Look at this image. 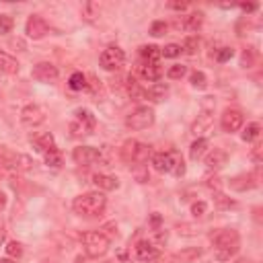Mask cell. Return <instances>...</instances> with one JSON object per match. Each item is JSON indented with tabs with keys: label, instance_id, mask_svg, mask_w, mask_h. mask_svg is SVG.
Returning a JSON list of instances; mask_svg holds the SVG:
<instances>
[{
	"label": "cell",
	"instance_id": "1",
	"mask_svg": "<svg viewBox=\"0 0 263 263\" xmlns=\"http://www.w3.org/2000/svg\"><path fill=\"white\" fill-rule=\"evenodd\" d=\"M210 241L214 245L216 259L218 261H228L230 257L237 255L239 247H241V237L237 230L232 228H220L210 234Z\"/></svg>",
	"mask_w": 263,
	"mask_h": 263
},
{
	"label": "cell",
	"instance_id": "2",
	"mask_svg": "<svg viewBox=\"0 0 263 263\" xmlns=\"http://www.w3.org/2000/svg\"><path fill=\"white\" fill-rule=\"evenodd\" d=\"M107 206V198L103 196V191H89V193H82V196L74 198L72 202V210L78 216H99Z\"/></svg>",
	"mask_w": 263,
	"mask_h": 263
},
{
	"label": "cell",
	"instance_id": "3",
	"mask_svg": "<svg viewBox=\"0 0 263 263\" xmlns=\"http://www.w3.org/2000/svg\"><path fill=\"white\" fill-rule=\"evenodd\" d=\"M33 160L27 155H19L15 150H8L6 146H0V167H4L8 171H31Z\"/></svg>",
	"mask_w": 263,
	"mask_h": 263
},
{
	"label": "cell",
	"instance_id": "4",
	"mask_svg": "<svg viewBox=\"0 0 263 263\" xmlns=\"http://www.w3.org/2000/svg\"><path fill=\"white\" fill-rule=\"evenodd\" d=\"M152 155V148L138 140H128L121 146V158L128 164H144Z\"/></svg>",
	"mask_w": 263,
	"mask_h": 263
},
{
	"label": "cell",
	"instance_id": "5",
	"mask_svg": "<svg viewBox=\"0 0 263 263\" xmlns=\"http://www.w3.org/2000/svg\"><path fill=\"white\" fill-rule=\"evenodd\" d=\"M82 241H85V251L89 257H101L109 251V237L103 232V230H93V232H87L85 237H82Z\"/></svg>",
	"mask_w": 263,
	"mask_h": 263
},
{
	"label": "cell",
	"instance_id": "6",
	"mask_svg": "<svg viewBox=\"0 0 263 263\" xmlns=\"http://www.w3.org/2000/svg\"><path fill=\"white\" fill-rule=\"evenodd\" d=\"M99 64H101L103 70L115 72V70H119L123 64H126V53H123V50L117 48V46H109V48H105V50L101 52Z\"/></svg>",
	"mask_w": 263,
	"mask_h": 263
},
{
	"label": "cell",
	"instance_id": "7",
	"mask_svg": "<svg viewBox=\"0 0 263 263\" xmlns=\"http://www.w3.org/2000/svg\"><path fill=\"white\" fill-rule=\"evenodd\" d=\"M155 123V111L150 107H136L126 117V126L130 130H146Z\"/></svg>",
	"mask_w": 263,
	"mask_h": 263
},
{
	"label": "cell",
	"instance_id": "8",
	"mask_svg": "<svg viewBox=\"0 0 263 263\" xmlns=\"http://www.w3.org/2000/svg\"><path fill=\"white\" fill-rule=\"evenodd\" d=\"M72 158L78 164H82V167H91V164H95V162H101L103 155L97 148H93V146H78L72 152Z\"/></svg>",
	"mask_w": 263,
	"mask_h": 263
},
{
	"label": "cell",
	"instance_id": "9",
	"mask_svg": "<svg viewBox=\"0 0 263 263\" xmlns=\"http://www.w3.org/2000/svg\"><path fill=\"white\" fill-rule=\"evenodd\" d=\"M21 121L25 123V126H29V128L41 126V123L46 121V111H44V107H39V105H35V103L23 107V111H21Z\"/></svg>",
	"mask_w": 263,
	"mask_h": 263
},
{
	"label": "cell",
	"instance_id": "10",
	"mask_svg": "<svg viewBox=\"0 0 263 263\" xmlns=\"http://www.w3.org/2000/svg\"><path fill=\"white\" fill-rule=\"evenodd\" d=\"M25 33L29 35L31 39H41L50 33V25L46 23V19H41L39 15H31L27 19V25H25Z\"/></svg>",
	"mask_w": 263,
	"mask_h": 263
},
{
	"label": "cell",
	"instance_id": "11",
	"mask_svg": "<svg viewBox=\"0 0 263 263\" xmlns=\"http://www.w3.org/2000/svg\"><path fill=\"white\" fill-rule=\"evenodd\" d=\"M243 113L239 111V109H226V111L222 113V119H220V123H222V130L232 134V132H239L243 128Z\"/></svg>",
	"mask_w": 263,
	"mask_h": 263
},
{
	"label": "cell",
	"instance_id": "12",
	"mask_svg": "<svg viewBox=\"0 0 263 263\" xmlns=\"http://www.w3.org/2000/svg\"><path fill=\"white\" fill-rule=\"evenodd\" d=\"M31 144L35 148V152H39V155H48V152L56 150V140H53V136L50 132H39L35 136H31Z\"/></svg>",
	"mask_w": 263,
	"mask_h": 263
},
{
	"label": "cell",
	"instance_id": "13",
	"mask_svg": "<svg viewBox=\"0 0 263 263\" xmlns=\"http://www.w3.org/2000/svg\"><path fill=\"white\" fill-rule=\"evenodd\" d=\"M58 74H60L58 68L53 66L52 62H39L33 68V78L39 80V82H53L58 78Z\"/></svg>",
	"mask_w": 263,
	"mask_h": 263
},
{
	"label": "cell",
	"instance_id": "14",
	"mask_svg": "<svg viewBox=\"0 0 263 263\" xmlns=\"http://www.w3.org/2000/svg\"><path fill=\"white\" fill-rule=\"evenodd\" d=\"M175 155H177V152H157V155H152V167H155V171H158V173H173Z\"/></svg>",
	"mask_w": 263,
	"mask_h": 263
},
{
	"label": "cell",
	"instance_id": "15",
	"mask_svg": "<svg viewBox=\"0 0 263 263\" xmlns=\"http://www.w3.org/2000/svg\"><path fill=\"white\" fill-rule=\"evenodd\" d=\"M226 162H228V155L222 148H214V150L208 152V157H206V167L210 171H220Z\"/></svg>",
	"mask_w": 263,
	"mask_h": 263
},
{
	"label": "cell",
	"instance_id": "16",
	"mask_svg": "<svg viewBox=\"0 0 263 263\" xmlns=\"http://www.w3.org/2000/svg\"><path fill=\"white\" fill-rule=\"evenodd\" d=\"M158 257V247L152 241H140L136 243V259L138 261H152Z\"/></svg>",
	"mask_w": 263,
	"mask_h": 263
},
{
	"label": "cell",
	"instance_id": "17",
	"mask_svg": "<svg viewBox=\"0 0 263 263\" xmlns=\"http://www.w3.org/2000/svg\"><path fill=\"white\" fill-rule=\"evenodd\" d=\"M257 179H259V175H257V173L239 175V177L230 179V187H232V189H237V191H247V189H253V187H257V183H259Z\"/></svg>",
	"mask_w": 263,
	"mask_h": 263
},
{
	"label": "cell",
	"instance_id": "18",
	"mask_svg": "<svg viewBox=\"0 0 263 263\" xmlns=\"http://www.w3.org/2000/svg\"><path fill=\"white\" fill-rule=\"evenodd\" d=\"M212 123H214V119H212V115L208 113V111H204L202 115H198V119L193 121V126H191V132L196 134L198 138H202L204 134H208L212 130Z\"/></svg>",
	"mask_w": 263,
	"mask_h": 263
},
{
	"label": "cell",
	"instance_id": "19",
	"mask_svg": "<svg viewBox=\"0 0 263 263\" xmlns=\"http://www.w3.org/2000/svg\"><path fill=\"white\" fill-rule=\"evenodd\" d=\"M93 183L99 187V191H113L119 187V181L111 175H103V173H97L93 177Z\"/></svg>",
	"mask_w": 263,
	"mask_h": 263
},
{
	"label": "cell",
	"instance_id": "20",
	"mask_svg": "<svg viewBox=\"0 0 263 263\" xmlns=\"http://www.w3.org/2000/svg\"><path fill=\"white\" fill-rule=\"evenodd\" d=\"M169 95V85H164V82H157V85H152L148 91H144V97L155 103H160L164 101V97Z\"/></svg>",
	"mask_w": 263,
	"mask_h": 263
},
{
	"label": "cell",
	"instance_id": "21",
	"mask_svg": "<svg viewBox=\"0 0 263 263\" xmlns=\"http://www.w3.org/2000/svg\"><path fill=\"white\" fill-rule=\"evenodd\" d=\"M140 76L148 82H158V78L162 76V68L158 64H142L140 66Z\"/></svg>",
	"mask_w": 263,
	"mask_h": 263
},
{
	"label": "cell",
	"instance_id": "22",
	"mask_svg": "<svg viewBox=\"0 0 263 263\" xmlns=\"http://www.w3.org/2000/svg\"><path fill=\"white\" fill-rule=\"evenodd\" d=\"M0 72H6V74L19 72V62L12 56H8L6 52H0Z\"/></svg>",
	"mask_w": 263,
	"mask_h": 263
},
{
	"label": "cell",
	"instance_id": "23",
	"mask_svg": "<svg viewBox=\"0 0 263 263\" xmlns=\"http://www.w3.org/2000/svg\"><path fill=\"white\" fill-rule=\"evenodd\" d=\"M140 56L144 58V64H158L162 53H160V48H157V46H142Z\"/></svg>",
	"mask_w": 263,
	"mask_h": 263
},
{
	"label": "cell",
	"instance_id": "24",
	"mask_svg": "<svg viewBox=\"0 0 263 263\" xmlns=\"http://www.w3.org/2000/svg\"><path fill=\"white\" fill-rule=\"evenodd\" d=\"M208 152V140L206 138H196V142L189 146V158L191 160H200Z\"/></svg>",
	"mask_w": 263,
	"mask_h": 263
},
{
	"label": "cell",
	"instance_id": "25",
	"mask_svg": "<svg viewBox=\"0 0 263 263\" xmlns=\"http://www.w3.org/2000/svg\"><path fill=\"white\" fill-rule=\"evenodd\" d=\"M74 121H78V123H82L89 132H93V128H95V115L89 111V109H76L74 111Z\"/></svg>",
	"mask_w": 263,
	"mask_h": 263
},
{
	"label": "cell",
	"instance_id": "26",
	"mask_svg": "<svg viewBox=\"0 0 263 263\" xmlns=\"http://www.w3.org/2000/svg\"><path fill=\"white\" fill-rule=\"evenodd\" d=\"M202 23H204V12H191L189 17H185L183 19V29L185 31H198L200 27H202Z\"/></svg>",
	"mask_w": 263,
	"mask_h": 263
},
{
	"label": "cell",
	"instance_id": "27",
	"mask_svg": "<svg viewBox=\"0 0 263 263\" xmlns=\"http://www.w3.org/2000/svg\"><path fill=\"white\" fill-rule=\"evenodd\" d=\"M198 50H200V39H198L196 35L187 37V39L183 41V46H181V52L187 53V56H196Z\"/></svg>",
	"mask_w": 263,
	"mask_h": 263
},
{
	"label": "cell",
	"instance_id": "28",
	"mask_svg": "<svg viewBox=\"0 0 263 263\" xmlns=\"http://www.w3.org/2000/svg\"><path fill=\"white\" fill-rule=\"evenodd\" d=\"M68 87H70L72 91H82V89H87V76L82 74V72H74L70 76V80H68Z\"/></svg>",
	"mask_w": 263,
	"mask_h": 263
},
{
	"label": "cell",
	"instance_id": "29",
	"mask_svg": "<svg viewBox=\"0 0 263 263\" xmlns=\"http://www.w3.org/2000/svg\"><path fill=\"white\" fill-rule=\"evenodd\" d=\"M259 132H261L259 123H249V126L245 128V132L241 134V138H243L245 142H253V140H257V138H259Z\"/></svg>",
	"mask_w": 263,
	"mask_h": 263
},
{
	"label": "cell",
	"instance_id": "30",
	"mask_svg": "<svg viewBox=\"0 0 263 263\" xmlns=\"http://www.w3.org/2000/svg\"><path fill=\"white\" fill-rule=\"evenodd\" d=\"M189 82H191V87H193V89H206V87H208V78H206V74L200 72V70L191 72Z\"/></svg>",
	"mask_w": 263,
	"mask_h": 263
},
{
	"label": "cell",
	"instance_id": "31",
	"mask_svg": "<svg viewBox=\"0 0 263 263\" xmlns=\"http://www.w3.org/2000/svg\"><path fill=\"white\" fill-rule=\"evenodd\" d=\"M44 157H46L48 167H53V169H60V167H62V155H60L58 148L52 150V152H48V155H44Z\"/></svg>",
	"mask_w": 263,
	"mask_h": 263
},
{
	"label": "cell",
	"instance_id": "32",
	"mask_svg": "<svg viewBox=\"0 0 263 263\" xmlns=\"http://www.w3.org/2000/svg\"><path fill=\"white\" fill-rule=\"evenodd\" d=\"M187 74V68L183 66V64H173L169 70H167V76L171 78V80H179V78H183Z\"/></svg>",
	"mask_w": 263,
	"mask_h": 263
},
{
	"label": "cell",
	"instance_id": "33",
	"mask_svg": "<svg viewBox=\"0 0 263 263\" xmlns=\"http://www.w3.org/2000/svg\"><path fill=\"white\" fill-rule=\"evenodd\" d=\"M214 202H216L218 208H222V210H228V208H234V206H237V202L230 200V198H226L224 193H220V191L214 196Z\"/></svg>",
	"mask_w": 263,
	"mask_h": 263
},
{
	"label": "cell",
	"instance_id": "34",
	"mask_svg": "<svg viewBox=\"0 0 263 263\" xmlns=\"http://www.w3.org/2000/svg\"><path fill=\"white\" fill-rule=\"evenodd\" d=\"M200 255H202V251H200V249H185V251L177 253V259H181L183 263H191L193 259H198Z\"/></svg>",
	"mask_w": 263,
	"mask_h": 263
},
{
	"label": "cell",
	"instance_id": "35",
	"mask_svg": "<svg viewBox=\"0 0 263 263\" xmlns=\"http://www.w3.org/2000/svg\"><path fill=\"white\" fill-rule=\"evenodd\" d=\"M167 29H169V25L164 21H155L150 25V35L152 37H162L164 33H167Z\"/></svg>",
	"mask_w": 263,
	"mask_h": 263
},
{
	"label": "cell",
	"instance_id": "36",
	"mask_svg": "<svg viewBox=\"0 0 263 263\" xmlns=\"http://www.w3.org/2000/svg\"><path fill=\"white\" fill-rule=\"evenodd\" d=\"M6 253H8V257H12V259H19V257L23 255V245L17 243V241H10V243L6 245Z\"/></svg>",
	"mask_w": 263,
	"mask_h": 263
},
{
	"label": "cell",
	"instance_id": "37",
	"mask_svg": "<svg viewBox=\"0 0 263 263\" xmlns=\"http://www.w3.org/2000/svg\"><path fill=\"white\" fill-rule=\"evenodd\" d=\"M160 53L164 58H177L179 53H181V46H177V44H169V46H164L160 50Z\"/></svg>",
	"mask_w": 263,
	"mask_h": 263
},
{
	"label": "cell",
	"instance_id": "38",
	"mask_svg": "<svg viewBox=\"0 0 263 263\" xmlns=\"http://www.w3.org/2000/svg\"><path fill=\"white\" fill-rule=\"evenodd\" d=\"M12 31V17L0 15V35H6Z\"/></svg>",
	"mask_w": 263,
	"mask_h": 263
},
{
	"label": "cell",
	"instance_id": "39",
	"mask_svg": "<svg viewBox=\"0 0 263 263\" xmlns=\"http://www.w3.org/2000/svg\"><path fill=\"white\" fill-rule=\"evenodd\" d=\"M173 175H177V177H181V175H185V162H183L181 155H175V164H173Z\"/></svg>",
	"mask_w": 263,
	"mask_h": 263
},
{
	"label": "cell",
	"instance_id": "40",
	"mask_svg": "<svg viewBox=\"0 0 263 263\" xmlns=\"http://www.w3.org/2000/svg\"><path fill=\"white\" fill-rule=\"evenodd\" d=\"M232 56H234V50H232V48H222V50L216 53V60H218V62H228Z\"/></svg>",
	"mask_w": 263,
	"mask_h": 263
},
{
	"label": "cell",
	"instance_id": "41",
	"mask_svg": "<svg viewBox=\"0 0 263 263\" xmlns=\"http://www.w3.org/2000/svg\"><path fill=\"white\" fill-rule=\"evenodd\" d=\"M177 230H179V234H185V237H193V234H198V232H200V228L191 226V224H179Z\"/></svg>",
	"mask_w": 263,
	"mask_h": 263
},
{
	"label": "cell",
	"instance_id": "42",
	"mask_svg": "<svg viewBox=\"0 0 263 263\" xmlns=\"http://www.w3.org/2000/svg\"><path fill=\"white\" fill-rule=\"evenodd\" d=\"M206 210H208V206H206V202H196L191 206V214L196 216V218H200V216H204L206 214Z\"/></svg>",
	"mask_w": 263,
	"mask_h": 263
},
{
	"label": "cell",
	"instance_id": "43",
	"mask_svg": "<svg viewBox=\"0 0 263 263\" xmlns=\"http://www.w3.org/2000/svg\"><path fill=\"white\" fill-rule=\"evenodd\" d=\"M251 64H253V52L251 50H245V53H243V66L245 68H251Z\"/></svg>",
	"mask_w": 263,
	"mask_h": 263
},
{
	"label": "cell",
	"instance_id": "44",
	"mask_svg": "<svg viewBox=\"0 0 263 263\" xmlns=\"http://www.w3.org/2000/svg\"><path fill=\"white\" fill-rule=\"evenodd\" d=\"M189 4L187 2H179V0H173V2H169V8H173V10H185Z\"/></svg>",
	"mask_w": 263,
	"mask_h": 263
},
{
	"label": "cell",
	"instance_id": "45",
	"mask_svg": "<svg viewBox=\"0 0 263 263\" xmlns=\"http://www.w3.org/2000/svg\"><path fill=\"white\" fill-rule=\"evenodd\" d=\"M206 185L208 187H210V189H220V179H208V181H206Z\"/></svg>",
	"mask_w": 263,
	"mask_h": 263
},
{
	"label": "cell",
	"instance_id": "46",
	"mask_svg": "<svg viewBox=\"0 0 263 263\" xmlns=\"http://www.w3.org/2000/svg\"><path fill=\"white\" fill-rule=\"evenodd\" d=\"M241 8H243L245 12H253V10H257V4H253V2H243Z\"/></svg>",
	"mask_w": 263,
	"mask_h": 263
},
{
	"label": "cell",
	"instance_id": "47",
	"mask_svg": "<svg viewBox=\"0 0 263 263\" xmlns=\"http://www.w3.org/2000/svg\"><path fill=\"white\" fill-rule=\"evenodd\" d=\"M253 158H255V162H257V164L261 162V146H259V144H257V146H255V150H253Z\"/></svg>",
	"mask_w": 263,
	"mask_h": 263
},
{
	"label": "cell",
	"instance_id": "48",
	"mask_svg": "<svg viewBox=\"0 0 263 263\" xmlns=\"http://www.w3.org/2000/svg\"><path fill=\"white\" fill-rule=\"evenodd\" d=\"M167 239H169L167 232H158V234H157V241H158V243H167Z\"/></svg>",
	"mask_w": 263,
	"mask_h": 263
},
{
	"label": "cell",
	"instance_id": "49",
	"mask_svg": "<svg viewBox=\"0 0 263 263\" xmlns=\"http://www.w3.org/2000/svg\"><path fill=\"white\" fill-rule=\"evenodd\" d=\"M4 239H6V230H4L2 226H0V245L4 243Z\"/></svg>",
	"mask_w": 263,
	"mask_h": 263
},
{
	"label": "cell",
	"instance_id": "50",
	"mask_svg": "<svg viewBox=\"0 0 263 263\" xmlns=\"http://www.w3.org/2000/svg\"><path fill=\"white\" fill-rule=\"evenodd\" d=\"M4 206H6V196H4V193H0V210H2Z\"/></svg>",
	"mask_w": 263,
	"mask_h": 263
},
{
	"label": "cell",
	"instance_id": "51",
	"mask_svg": "<svg viewBox=\"0 0 263 263\" xmlns=\"http://www.w3.org/2000/svg\"><path fill=\"white\" fill-rule=\"evenodd\" d=\"M158 222H160V216H158V214H155V216H152V224H155V226H157Z\"/></svg>",
	"mask_w": 263,
	"mask_h": 263
},
{
	"label": "cell",
	"instance_id": "52",
	"mask_svg": "<svg viewBox=\"0 0 263 263\" xmlns=\"http://www.w3.org/2000/svg\"><path fill=\"white\" fill-rule=\"evenodd\" d=\"M234 263H253L251 259H239V261H234Z\"/></svg>",
	"mask_w": 263,
	"mask_h": 263
},
{
	"label": "cell",
	"instance_id": "53",
	"mask_svg": "<svg viewBox=\"0 0 263 263\" xmlns=\"http://www.w3.org/2000/svg\"><path fill=\"white\" fill-rule=\"evenodd\" d=\"M0 263H15L12 259H0Z\"/></svg>",
	"mask_w": 263,
	"mask_h": 263
}]
</instances>
